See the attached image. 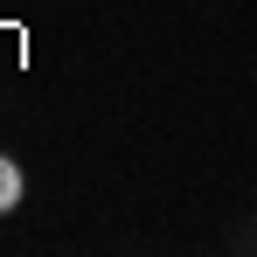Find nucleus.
Listing matches in <instances>:
<instances>
[{"label":"nucleus","instance_id":"obj_1","mask_svg":"<svg viewBox=\"0 0 257 257\" xmlns=\"http://www.w3.org/2000/svg\"><path fill=\"white\" fill-rule=\"evenodd\" d=\"M21 195H28V181H21V167H14V153H0V215L21 209Z\"/></svg>","mask_w":257,"mask_h":257}]
</instances>
